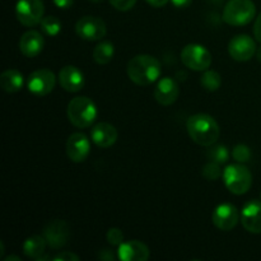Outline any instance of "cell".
<instances>
[{"label": "cell", "instance_id": "6da1fadb", "mask_svg": "<svg viewBox=\"0 0 261 261\" xmlns=\"http://www.w3.org/2000/svg\"><path fill=\"white\" fill-rule=\"evenodd\" d=\"M126 73L130 81L137 86H150L161 76L162 65L154 56L142 54L130 59L126 66Z\"/></svg>", "mask_w": 261, "mask_h": 261}, {"label": "cell", "instance_id": "7a4b0ae2", "mask_svg": "<svg viewBox=\"0 0 261 261\" xmlns=\"http://www.w3.org/2000/svg\"><path fill=\"white\" fill-rule=\"evenodd\" d=\"M186 129L189 137L201 147H212L221 134L218 122L208 114H196L189 117Z\"/></svg>", "mask_w": 261, "mask_h": 261}, {"label": "cell", "instance_id": "3957f363", "mask_svg": "<svg viewBox=\"0 0 261 261\" xmlns=\"http://www.w3.org/2000/svg\"><path fill=\"white\" fill-rule=\"evenodd\" d=\"M66 115L71 124L78 129H86L92 126L97 119L98 110L96 103L86 96L74 97L69 101Z\"/></svg>", "mask_w": 261, "mask_h": 261}, {"label": "cell", "instance_id": "277c9868", "mask_svg": "<svg viewBox=\"0 0 261 261\" xmlns=\"http://www.w3.org/2000/svg\"><path fill=\"white\" fill-rule=\"evenodd\" d=\"M256 14L252 0H229L223 9V20L232 27H242L251 22Z\"/></svg>", "mask_w": 261, "mask_h": 261}, {"label": "cell", "instance_id": "5b68a950", "mask_svg": "<svg viewBox=\"0 0 261 261\" xmlns=\"http://www.w3.org/2000/svg\"><path fill=\"white\" fill-rule=\"evenodd\" d=\"M223 181L226 188L234 195H244L252 185V175L242 163H233L224 168Z\"/></svg>", "mask_w": 261, "mask_h": 261}, {"label": "cell", "instance_id": "8992f818", "mask_svg": "<svg viewBox=\"0 0 261 261\" xmlns=\"http://www.w3.org/2000/svg\"><path fill=\"white\" fill-rule=\"evenodd\" d=\"M212 54L199 43H189L181 51V61L186 68L195 71H205L212 65Z\"/></svg>", "mask_w": 261, "mask_h": 261}, {"label": "cell", "instance_id": "52a82bcc", "mask_svg": "<svg viewBox=\"0 0 261 261\" xmlns=\"http://www.w3.org/2000/svg\"><path fill=\"white\" fill-rule=\"evenodd\" d=\"M45 13L42 0H18L15 4V15L24 27H35L40 24Z\"/></svg>", "mask_w": 261, "mask_h": 261}, {"label": "cell", "instance_id": "ba28073f", "mask_svg": "<svg viewBox=\"0 0 261 261\" xmlns=\"http://www.w3.org/2000/svg\"><path fill=\"white\" fill-rule=\"evenodd\" d=\"M75 32L86 41H99L106 36L107 27L103 19L94 15H84L76 22Z\"/></svg>", "mask_w": 261, "mask_h": 261}, {"label": "cell", "instance_id": "9c48e42d", "mask_svg": "<svg viewBox=\"0 0 261 261\" xmlns=\"http://www.w3.org/2000/svg\"><path fill=\"white\" fill-rule=\"evenodd\" d=\"M56 86V76L50 69H38L32 71L28 76V91L38 97L47 96Z\"/></svg>", "mask_w": 261, "mask_h": 261}, {"label": "cell", "instance_id": "30bf717a", "mask_svg": "<svg viewBox=\"0 0 261 261\" xmlns=\"http://www.w3.org/2000/svg\"><path fill=\"white\" fill-rule=\"evenodd\" d=\"M256 43L252 37L249 35H237L229 41L228 53L233 60L244 63L249 61L256 55Z\"/></svg>", "mask_w": 261, "mask_h": 261}, {"label": "cell", "instance_id": "8fae6325", "mask_svg": "<svg viewBox=\"0 0 261 261\" xmlns=\"http://www.w3.org/2000/svg\"><path fill=\"white\" fill-rule=\"evenodd\" d=\"M241 214L239 213V209L236 205L229 203L219 204L216 206L212 214V221L213 224L221 231H231L237 226Z\"/></svg>", "mask_w": 261, "mask_h": 261}, {"label": "cell", "instance_id": "7c38bea8", "mask_svg": "<svg viewBox=\"0 0 261 261\" xmlns=\"http://www.w3.org/2000/svg\"><path fill=\"white\" fill-rule=\"evenodd\" d=\"M70 236V229L65 221L55 219L50 222L43 229V237L46 239L48 246L54 250H59L64 247Z\"/></svg>", "mask_w": 261, "mask_h": 261}, {"label": "cell", "instance_id": "4fadbf2b", "mask_svg": "<svg viewBox=\"0 0 261 261\" xmlns=\"http://www.w3.org/2000/svg\"><path fill=\"white\" fill-rule=\"evenodd\" d=\"M91 152V142L83 133H74L66 142V154L71 162L82 163Z\"/></svg>", "mask_w": 261, "mask_h": 261}, {"label": "cell", "instance_id": "5bb4252c", "mask_svg": "<svg viewBox=\"0 0 261 261\" xmlns=\"http://www.w3.org/2000/svg\"><path fill=\"white\" fill-rule=\"evenodd\" d=\"M240 221L250 233H261V200L247 201L242 206Z\"/></svg>", "mask_w": 261, "mask_h": 261}, {"label": "cell", "instance_id": "9a60e30c", "mask_svg": "<svg viewBox=\"0 0 261 261\" xmlns=\"http://www.w3.org/2000/svg\"><path fill=\"white\" fill-rule=\"evenodd\" d=\"M180 94L177 82L171 76H165L158 81L154 88V98L162 106H171L175 103Z\"/></svg>", "mask_w": 261, "mask_h": 261}, {"label": "cell", "instance_id": "2e32d148", "mask_svg": "<svg viewBox=\"0 0 261 261\" xmlns=\"http://www.w3.org/2000/svg\"><path fill=\"white\" fill-rule=\"evenodd\" d=\"M58 81L66 92L76 93L84 87V74L76 66L66 65L59 71Z\"/></svg>", "mask_w": 261, "mask_h": 261}, {"label": "cell", "instance_id": "e0dca14e", "mask_svg": "<svg viewBox=\"0 0 261 261\" xmlns=\"http://www.w3.org/2000/svg\"><path fill=\"white\" fill-rule=\"evenodd\" d=\"M117 255L121 261H147L149 259L150 252L145 244L132 240V241H124L119 246Z\"/></svg>", "mask_w": 261, "mask_h": 261}, {"label": "cell", "instance_id": "ac0fdd59", "mask_svg": "<svg viewBox=\"0 0 261 261\" xmlns=\"http://www.w3.org/2000/svg\"><path fill=\"white\" fill-rule=\"evenodd\" d=\"M117 137L119 134H117L116 127L109 122H98L91 130L92 142L97 147L103 148V149L112 147L116 143Z\"/></svg>", "mask_w": 261, "mask_h": 261}, {"label": "cell", "instance_id": "d6986e66", "mask_svg": "<svg viewBox=\"0 0 261 261\" xmlns=\"http://www.w3.org/2000/svg\"><path fill=\"white\" fill-rule=\"evenodd\" d=\"M45 47L43 36L37 31H27L19 40V50L25 58H36Z\"/></svg>", "mask_w": 261, "mask_h": 261}, {"label": "cell", "instance_id": "ffe728a7", "mask_svg": "<svg viewBox=\"0 0 261 261\" xmlns=\"http://www.w3.org/2000/svg\"><path fill=\"white\" fill-rule=\"evenodd\" d=\"M23 84H24L23 74L17 69H8L0 75V86L7 93H17L23 88Z\"/></svg>", "mask_w": 261, "mask_h": 261}, {"label": "cell", "instance_id": "44dd1931", "mask_svg": "<svg viewBox=\"0 0 261 261\" xmlns=\"http://www.w3.org/2000/svg\"><path fill=\"white\" fill-rule=\"evenodd\" d=\"M46 246H47V242H46V239L42 236H38V234H35V236H31L28 239H25V241L23 242V254L25 255L30 259H40L43 254H45Z\"/></svg>", "mask_w": 261, "mask_h": 261}, {"label": "cell", "instance_id": "7402d4cb", "mask_svg": "<svg viewBox=\"0 0 261 261\" xmlns=\"http://www.w3.org/2000/svg\"><path fill=\"white\" fill-rule=\"evenodd\" d=\"M93 60L99 65H106L112 60L115 55V47L109 41H102L93 48Z\"/></svg>", "mask_w": 261, "mask_h": 261}, {"label": "cell", "instance_id": "603a6c76", "mask_svg": "<svg viewBox=\"0 0 261 261\" xmlns=\"http://www.w3.org/2000/svg\"><path fill=\"white\" fill-rule=\"evenodd\" d=\"M200 84L209 92H216L221 88L222 78L216 70H205L200 78Z\"/></svg>", "mask_w": 261, "mask_h": 261}, {"label": "cell", "instance_id": "cb8c5ba5", "mask_svg": "<svg viewBox=\"0 0 261 261\" xmlns=\"http://www.w3.org/2000/svg\"><path fill=\"white\" fill-rule=\"evenodd\" d=\"M41 30L43 31V33L51 37H55L60 33L61 31V22L54 15H47V17H43L41 20Z\"/></svg>", "mask_w": 261, "mask_h": 261}, {"label": "cell", "instance_id": "d4e9b609", "mask_svg": "<svg viewBox=\"0 0 261 261\" xmlns=\"http://www.w3.org/2000/svg\"><path fill=\"white\" fill-rule=\"evenodd\" d=\"M209 160H212L213 162L219 163V165H223L227 161L229 160V152L228 148L224 147V145H216L212 149H209L208 152Z\"/></svg>", "mask_w": 261, "mask_h": 261}, {"label": "cell", "instance_id": "484cf974", "mask_svg": "<svg viewBox=\"0 0 261 261\" xmlns=\"http://www.w3.org/2000/svg\"><path fill=\"white\" fill-rule=\"evenodd\" d=\"M201 175H203L208 181H216L218 180L221 176H223V173H222L219 163L212 161V162L206 163V165L204 166L203 171H201Z\"/></svg>", "mask_w": 261, "mask_h": 261}, {"label": "cell", "instance_id": "4316f807", "mask_svg": "<svg viewBox=\"0 0 261 261\" xmlns=\"http://www.w3.org/2000/svg\"><path fill=\"white\" fill-rule=\"evenodd\" d=\"M232 157L236 162L239 163H246L251 160V150L247 145L245 144H237L232 150Z\"/></svg>", "mask_w": 261, "mask_h": 261}, {"label": "cell", "instance_id": "83f0119b", "mask_svg": "<svg viewBox=\"0 0 261 261\" xmlns=\"http://www.w3.org/2000/svg\"><path fill=\"white\" fill-rule=\"evenodd\" d=\"M106 237L109 244L112 245V246H120V245L124 242V233H122L121 229L116 228V227L110 228L109 231H107Z\"/></svg>", "mask_w": 261, "mask_h": 261}, {"label": "cell", "instance_id": "f1b7e54d", "mask_svg": "<svg viewBox=\"0 0 261 261\" xmlns=\"http://www.w3.org/2000/svg\"><path fill=\"white\" fill-rule=\"evenodd\" d=\"M110 4L120 12H127L137 4V0H109Z\"/></svg>", "mask_w": 261, "mask_h": 261}, {"label": "cell", "instance_id": "f546056e", "mask_svg": "<svg viewBox=\"0 0 261 261\" xmlns=\"http://www.w3.org/2000/svg\"><path fill=\"white\" fill-rule=\"evenodd\" d=\"M54 261H79V256L74 252L70 251H63L60 254L53 256Z\"/></svg>", "mask_w": 261, "mask_h": 261}, {"label": "cell", "instance_id": "4dcf8cb0", "mask_svg": "<svg viewBox=\"0 0 261 261\" xmlns=\"http://www.w3.org/2000/svg\"><path fill=\"white\" fill-rule=\"evenodd\" d=\"M119 259V255H117V251L116 254H115L112 250H109V249H105V250H101L98 254V259L99 260H105V261H112L115 259Z\"/></svg>", "mask_w": 261, "mask_h": 261}, {"label": "cell", "instance_id": "1f68e13d", "mask_svg": "<svg viewBox=\"0 0 261 261\" xmlns=\"http://www.w3.org/2000/svg\"><path fill=\"white\" fill-rule=\"evenodd\" d=\"M254 35H255V38H256V41H259L261 43V13L259 14V17L256 18V20H255Z\"/></svg>", "mask_w": 261, "mask_h": 261}, {"label": "cell", "instance_id": "d6a6232c", "mask_svg": "<svg viewBox=\"0 0 261 261\" xmlns=\"http://www.w3.org/2000/svg\"><path fill=\"white\" fill-rule=\"evenodd\" d=\"M53 2L59 9H69L73 5L74 0H53Z\"/></svg>", "mask_w": 261, "mask_h": 261}, {"label": "cell", "instance_id": "836d02e7", "mask_svg": "<svg viewBox=\"0 0 261 261\" xmlns=\"http://www.w3.org/2000/svg\"><path fill=\"white\" fill-rule=\"evenodd\" d=\"M170 2L172 3L173 7L182 9V8H188L193 3V0H170Z\"/></svg>", "mask_w": 261, "mask_h": 261}, {"label": "cell", "instance_id": "e575fe53", "mask_svg": "<svg viewBox=\"0 0 261 261\" xmlns=\"http://www.w3.org/2000/svg\"><path fill=\"white\" fill-rule=\"evenodd\" d=\"M145 2L154 8H162V7H165V5L167 4L170 0H145Z\"/></svg>", "mask_w": 261, "mask_h": 261}, {"label": "cell", "instance_id": "d590c367", "mask_svg": "<svg viewBox=\"0 0 261 261\" xmlns=\"http://www.w3.org/2000/svg\"><path fill=\"white\" fill-rule=\"evenodd\" d=\"M4 261H22V260H20V257L14 256V255H10V256L4 257Z\"/></svg>", "mask_w": 261, "mask_h": 261}, {"label": "cell", "instance_id": "8d00e7d4", "mask_svg": "<svg viewBox=\"0 0 261 261\" xmlns=\"http://www.w3.org/2000/svg\"><path fill=\"white\" fill-rule=\"evenodd\" d=\"M256 59L261 63V46L260 47H257V50H256Z\"/></svg>", "mask_w": 261, "mask_h": 261}, {"label": "cell", "instance_id": "74e56055", "mask_svg": "<svg viewBox=\"0 0 261 261\" xmlns=\"http://www.w3.org/2000/svg\"><path fill=\"white\" fill-rule=\"evenodd\" d=\"M3 254H4V244L3 241H0V257L3 256Z\"/></svg>", "mask_w": 261, "mask_h": 261}, {"label": "cell", "instance_id": "f35d334b", "mask_svg": "<svg viewBox=\"0 0 261 261\" xmlns=\"http://www.w3.org/2000/svg\"><path fill=\"white\" fill-rule=\"evenodd\" d=\"M88 2H92V3H99V2H102V0H88Z\"/></svg>", "mask_w": 261, "mask_h": 261}]
</instances>
